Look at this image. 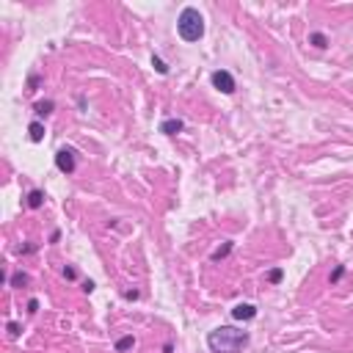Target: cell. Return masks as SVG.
<instances>
[{
	"label": "cell",
	"mask_w": 353,
	"mask_h": 353,
	"mask_svg": "<svg viewBox=\"0 0 353 353\" xmlns=\"http://www.w3.org/2000/svg\"><path fill=\"white\" fill-rule=\"evenodd\" d=\"M177 34H180L182 42H199L204 36V17H202V11L193 9V6L182 9L180 17H177Z\"/></svg>",
	"instance_id": "2"
},
{
	"label": "cell",
	"mask_w": 353,
	"mask_h": 353,
	"mask_svg": "<svg viewBox=\"0 0 353 353\" xmlns=\"http://www.w3.org/2000/svg\"><path fill=\"white\" fill-rule=\"evenodd\" d=\"M282 276H285V270H282V268H273V270L268 273V282H270V285H279V282H282Z\"/></svg>",
	"instance_id": "14"
},
{
	"label": "cell",
	"mask_w": 353,
	"mask_h": 353,
	"mask_svg": "<svg viewBox=\"0 0 353 353\" xmlns=\"http://www.w3.org/2000/svg\"><path fill=\"white\" fill-rule=\"evenodd\" d=\"M55 168H58L61 174H72L75 171V152H72L69 147H64V149L55 152Z\"/></svg>",
	"instance_id": "3"
},
{
	"label": "cell",
	"mask_w": 353,
	"mask_h": 353,
	"mask_svg": "<svg viewBox=\"0 0 353 353\" xmlns=\"http://www.w3.org/2000/svg\"><path fill=\"white\" fill-rule=\"evenodd\" d=\"M42 204H44V190L34 188L31 193H28V207H31V210H39Z\"/></svg>",
	"instance_id": "7"
},
{
	"label": "cell",
	"mask_w": 353,
	"mask_h": 353,
	"mask_svg": "<svg viewBox=\"0 0 353 353\" xmlns=\"http://www.w3.org/2000/svg\"><path fill=\"white\" fill-rule=\"evenodd\" d=\"M52 108H55V102H52V100H42V102L34 105L36 116H47V113H52Z\"/></svg>",
	"instance_id": "10"
},
{
	"label": "cell",
	"mask_w": 353,
	"mask_h": 353,
	"mask_svg": "<svg viewBox=\"0 0 353 353\" xmlns=\"http://www.w3.org/2000/svg\"><path fill=\"white\" fill-rule=\"evenodd\" d=\"M232 318L235 320H254L257 318V306L254 303H237L232 309Z\"/></svg>",
	"instance_id": "5"
},
{
	"label": "cell",
	"mask_w": 353,
	"mask_h": 353,
	"mask_svg": "<svg viewBox=\"0 0 353 353\" xmlns=\"http://www.w3.org/2000/svg\"><path fill=\"white\" fill-rule=\"evenodd\" d=\"M152 67L157 69V75H168V67H166V61L160 55H152Z\"/></svg>",
	"instance_id": "13"
},
{
	"label": "cell",
	"mask_w": 353,
	"mask_h": 353,
	"mask_svg": "<svg viewBox=\"0 0 353 353\" xmlns=\"http://www.w3.org/2000/svg\"><path fill=\"white\" fill-rule=\"evenodd\" d=\"M182 127H185L182 119H163L160 121V133H166V135H177Z\"/></svg>",
	"instance_id": "6"
},
{
	"label": "cell",
	"mask_w": 353,
	"mask_h": 353,
	"mask_svg": "<svg viewBox=\"0 0 353 353\" xmlns=\"http://www.w3.org/2000/svg\"><path fill=\"white\" fill-rule=\"evenodd\" d=\"M39 309V301H36V298H31V301H28V312H36Z\"/></svg>",
	"instance_id": "18"
},
{
	"label": "cell",
	"mask_w": 353,
	"mask_h": 353,
	"mask_svg": "<svg viewBox=\"0 0 353 353\" xmlns=\"http://www.w3.org/2000/svg\"><path fill=\"white\" fill-rule=\"evenodd\" d=\"M64 276H67V279H75L78 273H75V268H64Z\"/></svg>",
	"instance_id": "19"
},
{
	"label": "cell",
	"mask_w": 353,
	"mask_h": 353,
	"mask_svg": "<svg viewBox=\"0 0 353 353\" xmlns=\"http://www.w3.org/2000/svg\"><path fill=\"white\" fill-rule=\"evenodd\" d=\"M213 86H216L218 91H224V94H235V78L226 72V69L213 72Z\"/></svg>",
	"instance_id": "4"
},
{
	"label": "cell",
	"mask_w": 353,
	"mask_h": 353,
	"mask_svg": "<svg viewBox=\"0 0 353 353\" xmlns=\"http://www.w3.org/2000/svg\"><path fill=\"white\" fill-rule=\"evenodd\" d=\"M249 345V331H240L235 326H218L207 334V348L213 353H240Z\"/></svg>",
	"instance_id": "1"
},
{
	"label": "cell",
	"mask_w": 353,
	"mask_h": 353,
	"mask_svg": "<svg viewBox=\"0 0 353 353\" xmlns=\"http://www.w3.org/2000/svg\"><path fill=\"white\" fill-rule=\"evenodd\" d=\"M342 273H345V268H342V265H336V270L331 273V285H334V282H339V279H342Z\"/></svg>",
	"instance_id": "16"
},
{
	"label": "cell",
	"mask_w": 353,
	"mask_h": 353,
	"mask_svg": "<svg viewBox=\"0 0 353 353\" xmlns=\"http://www.w3.org/2000/svg\"><path fill=\"white\" fill-rule=\"evenodd\" d=\"M309 42L318 47V50H326L328 47V39H326V34H320V31H315V34H309Z\"/></svg>",
	"instance_id": "11"
},
{
	"label": "cell",
	"mask_w": 353,
	"mask_h": 353,
	"mask_svg": "<svg viewBox=\"0 0 353 353\" xmlns=\"http://www.w3.org/2000/svg\"><path fill=\"white\" fill-rule=\"evenodd\" d=\"M232 249H235V243H232V240H226L224 246H221V249L213 251V257H210V259H213V262H221L224 257H229V254H232Z\"/></svg>",
	"instance_id": "8"
},
{
	"label": "cell",
	"mask_w": 353,
	"mask_h": 353,
	"mask_svg": "<svg viewBox=\"0 0 353 353\" xmlns=\"http://www.w3.org/2000/svg\"><path fill=\"white\" fill-rule=\"evenodd\" d=\"M83 290H86V293H91V290H94V282H88V279H86V282H83Z\"/></svg>",
	"instance_id": "20"
},
{
	"label": "cell",
	"mask_w": 353,
	"mask_h": 353,
	"mask_svg": "<svg viewBox=\"0 0 353 353\" xmlns=\"http://www.w3.org/2000/svg\"><path fill=\"white\" fill-rule=\"evenodd\" d=\"M28 133H31V141H34V144H39V141L44 138V127H42V121H31Z\"/></svg>",
	"instance_id": "9"
},
{
	"label": "cell",
	"mask_w": 353,
	"mask_h": 353,
	"mask_svg": "<svg viewBox=\"0 0 353 353\" xmlns=\"http://www.w3.org/2000/svg\"><path fill=\"white\" fill-rule=\"evenodd\" d=\"M135 348V339L133 336H121V339H116V351L124 353V351H133Z\"/></svg>",
	"instance_id": "12"
},
{
	"label": "cell",
	"mask_w": 353,
	"mask_h": 353,
	"mask_svg": "<svg viewBox=\"0 0 353 353\" xmlns=\"http://www.w3.org/2000/svg\"><path fill=\"white\" fill-rule=\"evenodd\" d=\"M9 334L11 336H19V323H14V320H11V323H9Z\"/></svg>",
	"instance_id": "17"
},
{
	"label": "cell",
	"mask_w": 353,
	"mask_h": 353,
	"mask_svg": "<svg viewBox=\"0 0 353 353\" xmlns=\"http://www.w3.org/2000/svg\"><path fill=\"white\" fill-rule=\"evenodd\" d=\"M11 285H14V287L28 285V273H14V276H11Z\"/></svg>",
	"instance_id": "15"
}]
</instances>
